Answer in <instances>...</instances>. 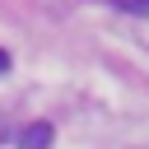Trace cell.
I'll return each mask as SVG.
<instances>
[{
	"instance_id": "obj_1",
	"label": "cell",
	"mask_w": 149,
	"mask_h": 149,
	"mask_svg": "<svg viewBox=\"0 0 149 149\" xmlns=\"http://www.w3.org/2000/svg\"><path fill=\"white\" fill-rule=\"evenodd\" d=\"M51 144H56L51 121H33V126H23V135H19V149H51Z\"/></svg>"
},
{
	"instance_id": "obj_2",
	"label": "cell",
	"mask_w": 149,
	"mask_h": 149,
	"mask_svg": "<svg viewBox=\"0 0 149 149\" xmlns=\"http://www.w3.org/2000/svg\"><path fill=\"white\" fill-rule=\"evenodd\" d=\"M121 9H130V14H149V0H116Z\"/></svg>"
},
{
	"instance_id": "obj_3",
	"label": "cell",
	"mask_w": 149,
	"mask_h": 149,
	"mask_svg": "<svg viewBox=\"0 0 149 149\" xmlns=\"http://www.w3.org/2000/svg\"><path fill=\"white\" fill-rule=\"evenodd\" d=\"M5 70H9V51H0V74H5Z\"/></svg>"
}]
</instances>
